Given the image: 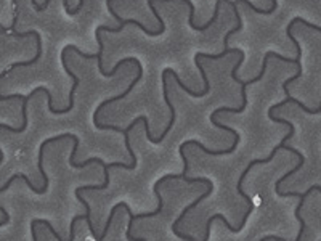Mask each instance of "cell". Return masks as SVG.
<instances>
[{"instance_id": "cell-1", "label": "cell", "mask_w": 321, "mask_h": 241, "mask_svg": "<svg viewBox=\"0 0 321 241\" xmlns=\"http://www.w3.org/2000/svg\"><path fill=\"white\" fill-rule=\"evenodd\" d=\"M270 117L273 123H278V124H284V126H288L289 127V134L284 137V139L280 142V145H276L275 148L272 150V153L268 154L267 158H264V159H254V161H250L249 164L246 166V169L241 172V177H239V180H238V185H236V188H238V193L244 198V200L247 201V204H249V208H254V203H252V200H250V196H247L246 193H244V190H242V182H244V178L247 177V174L250 172V169H252L254 166H257V164H268V162H272L273 161V158L276 156V153H278L280 150H284V146H286V142H288L289 139H292L294 137V134H296V127H294V124L291 123V120H288V119H283V117H275V114H270L268 116Z\"/></svg>"}, {"instance_id": "cell-2", "label": "cell", "mask_w": 321, "mask_h": 241, "mask_svg": "<svg viewBox=\"0 0 321 241\" xmlns=\"http://www.w3.org/2000/svg\"><path fill=\"white\" fill-rule=\"evenodd\" d=\"M183 180H185V182L186 184H206L207 185V192L206 193H203L201 196H199V198H196V200L191 203V204H189V206H186V208L183 209V211H181V214H180V217L175 220V222H173V225H172V230H173V235H175L177 233V231H178V225H180V223L181 222H183V219L186 217V214L189 212V211H191V209H195L196 208V206L199 204V203H201L203 200H206V198L207 196H211L212 195V190H214V185H212V180H209V178H204V177H183Z\"/></svg>"}, {"instance_id": "cell-3", "label": "cell", "mask_w": 321, "mask_h": 241, "mask_svg": "<svg viewBox=\"0 0 321 241\" xmlns=\"http://www.w3.org/2000/svg\"><path fill=\"white\" fill-rule=\"evenodd\" d=\"M195 65H196V68L199 70V74H201L203 82H204V90H201V92H195V90H191V89H188L186 85H185V82L180 79V76L177 74V71L169 70V73L172 74L173 79H175V82L180 85V89H183V90L188 93V95H191V97H195V98H201V97L207 95V93L211 92V82H209V77H207V73H206V70H204V66H203L201 63H199V56H195Z\"/></svg>"}, {"instance_id": "cell-4", "label": "cell", "mask_w": 321, "mask_h": 241, "mask_svg": "<svg viewBox=\"0 0 321 241\" xmlns=\"http://www.w3.org/2000/svg\"><path fill=\"white\" fill-rule=\"evenodd\" d=\"M12 36L13 37H18V39H24V37H28V36H34V37H36V44H37V53H36V56H34L32 59H29V62H18V63L10 65V68H8V70L2 71V74H0V77H2V79L10 71H13L15 68H28V66L36 65L39 59H40V56H42V37H40V34L37 31H28V32H21V34L20 32H12Z\"/></svg>"}, {"instance_id": "cell-5", "label": "cell", "mask_w": 321, "mask_h": 241, "mask_svg": "<svg viewBox=\"0 0 321 241\" xmlns=\"http://www.w3.org/2000/svg\"><path fill=\"white\" fill-rule=\"evenodd\" d=\"M181 2H185L186 5H188V8H189V18H188V23H189V26H191V28L195 29V31H199V32H204V31H207L211 28V26L217 21V18H219V13H220V4L223 2V0H217L215 2V10H214V16L209 20V23H206L204 26H196L195 24V12H196V8H195V5H193V2L191 0H181Z\"/></svg>"}, {"instance_id": "cell-6", "label": "cell", "mask_w": 321, "mask_h": 241, "mask_svg": "<svg viewBox=\"0 0 321 241\" xmlns=\"http://www.w3.org/2000/svg\"><path fill=\"white\" fill-rule=\"evenodd\" d=\"M127 24H135L137 28H140L146 36H151V37H154V36H161V34H164V31L162 29H159V31H150L148 28H145V24L143 23H140V21H137V20H124L122 21V24H119L117 28H111V26H100V28H97V31L95 32H101V31H106V32H111V34H116V32H120Z\"/></svg>"}, {"instance_id": "cell-7", "label": "cell", "mask_w": 321, "mask_h": 241, "mask_svg": "<svg viewBox=\"0 0 321 241\" xmlns=\"http://www.w3.org/2000/svg\"><path fill=\"white\" fill-rule=\"evenodd\" d=\"M215 220H222L225 223V227H227L231 233H239V231L244 228V225H246V220H241V225L236 228V227H233L231 223L222 216V214H214V216L209 217V219H207V222H206V235H204L203 241H209V238H211V225H212V222H215Z\"/></svg>"}, {"instance_id": "cell-8", "label": "cell", "mask_w": 321, "mask_h": 241, "mask_svg": "<svg viewBox=\"0 0 321 241\" xmlns=\"http://www.w3.org/2000/svg\"><path fill=\"white\" fill-rule=\"evenodd\" d=\"M302 206H303V200H299V204H297V208H296V219H297V220H299V223H300V230H299L297 238L294 239V241H300V239H302V236H303V231H305V220H303L302 214H300ZM260 241H288V239H284V238H281V236L268 235V236H264Z\"/></svg>"}, {"instance_id": "cell-9", "label": "cell", "mask_w": 321, "mask_h": 241, "mask_svg": "<svg viewBox=\"0 0 321 241\" xmlns=\"http://www.w3.org/2000/svg\"><path fill=\"white\" fill-rule=\"evenodd\" d=\"M16 178H21V180H24V182H26V185H28V187L31 188V190H32L34 193H37V195H43V193H47V190H48V188H45V187H42V188H36V187L32 185V182H31V180L28 178V175H26V174H21V172H20V174H15V175H12L10 178H8L7 182H5L2 187H0V192H2V193H4V192H7L8 188L12 187V184L15 182Z\"/></svg>"}, {"instance_id": "cell-10", "label": "cell", "mask_w": 321, "mask_h": 241, "mask_svg": "<svg viewBox=\"0 0 321 241\" xmlns=\"http://www.w3.org/2000/svg\"><path fill=\"white\" fill-rule=\"evenodd\" d=\"M230 53H238L239 56H244V51L242 50H239V48H223V51L222 53H217V55H212V53H201V51H198L196 53V56H199V58H209V59H220V58H223V56H227V55H230Z\"/></svg>"}, {"instance_id": "cell-11", "label": "cell", "mask_w": 321, "mask_h": 241, "mask_svg": "<svg viewBox=\"0 0 321 241\" xmlns=\"http://www.w3.org/2000/svg\"><path fill=\"white\" fill-rule=\"evenodd\" d=\"M315 190L321 193V185H311V187L308 188V190H305V192L302 193V196H303V198H307L311 192H315ZM278 196H281V198H292V196H296V198H297V192H288V193L281 192Z\"/></svg>"}, {"instance_id": "cell-12", "label": "cell", "mask_w": 321, "mask_h": 241, "mask_svg": "<svg viewBox=\"0 0 321 241\" xmlns=\"http://www.w3.org/2000/svg\"><path fill=\"white\" fill-rule=\"evenodd\" d=\"M294 105H297L302 111H305V113H308V114H319V113H321V101H319V106H318L316 109H310V108H307L300 100H296V103H294Z\"/></svg>"}, {"instance_id": "cell-13", "label": "cell", "mask_w": 321, "mask_h": 241, "mask_svg": "<svg viewBox=\"0 0 321 241\" xmlns=\"http://www.w3.org/2000/svg\"><path fill=\"white\" fill-rule=\"evenodd\" d=\"M0 212H2V222H0V227H5L7 223L10 222V216H8V212L4 206H0Z\"/></svg>"}]
</instances>
